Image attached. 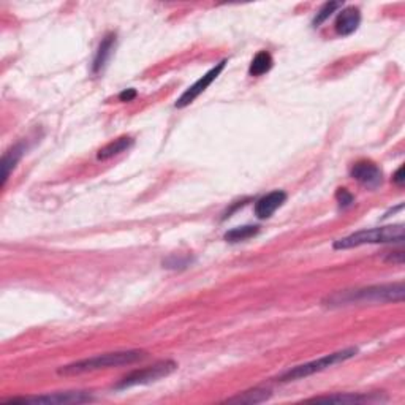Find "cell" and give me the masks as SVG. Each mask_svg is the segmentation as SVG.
<instances>
[{"label": "cell", "mask_w": 405, "mask_h": 405, "mask_svg": "<svg viewBox=\"0 0 405 405\" xmlns=\"http://www.w3.org/2000/svg\"><path fill=\"white\" fill-rule=\"evenodd\" d=\"M405 296L404 282L382 283V285H369L351 290H340L328 294L323 299L326 307H345L358 306V304H385V303H402Z\"/></svg>", "instance_id": "1"}, {"label": "cell", "mask_w": 405, "mask_h": 405, "mask_svg": "<svg viewBox=\"0 0 405 405\" xmlns=\"http://www.w3.org/2000/svg\"><path fill=\"white\" fill-rule=\"evenodd\" d=\"M146 356L144 350H122V351H113V353H103L86 360L75 361L72 364L62 366L59 369L61 375H81V373L100 371V369H109V367H119V366H129L136 361H141Z\"/></svg>", "instance_id": "2"}, {"label": "cell", "mask_w": 405, "mask_h": 405, "mask_svg": "<svg viewBox=\"0 0 405 405\" xmlns=\"http://www.w3.org/2000/svg\"><path fill=\"white\" fill-rule=\"evenodd\" d=\"M404 241V225H388L382 228L361 230L351 233L345 238H340L334 243L336 250L353 249V247L366 244H388V243H402Z\"/></svg>", "instance_id": "3"}, {"label": "cell", "mask_w": 405, "mask_h": 405, "mask_svg": "<svg viewBox=\"0 0 405 405\" xmlns=\"http://www.w3.org/2000/svg\"><path fill=\"white\" fill-rule=\"evenodd\" d=\"M356 353H358V349H355V347H350V349L334 351V353L325 355V356L318 358V360H315V361H310V362H306V364H301V366L293 367V369H288L287 372H283L282 375L277 378V380L278 382L301 380V378H306L309 375H314V373L323 372L331 366L339 364V362H344L347 360H350V358H353Z\"/></svg>", "instance_id": "4"}, {"label": "cell", "mask_w": 405, "mask_h": 405, "mask_svg": "<svg viewBox=\"0 0 405 405\" xmlns=\"http://www.w3.org/2000/svg\"><path fill=\"white\" fill-rule=\"evenodd\" d=\"M176 369H177V364L175 361H170V360L159 361L149 367H144V369L130 372L129 375H125L114 388L127 389V388L138 386V385H149V383L159 382L162 380V378L171 375Z\"/></svg>", "instance_id": "5"}, {"label": "cell", "mask_w": 405, "mask_h": 405, "mask_svg": "<svg viewBox=\"0 0 405 405\" xmlns=\"http://www.w3.org/2000/svg\"><path fill=\"white\" fill-rule=\"evenodd\" d=\"M94 397L91 393L86 391H62L43 394V396L34 397H14L8 399L3 404H45V405H67V404H86L92 402Z\"/></svg>", "instance_id": "6"}, {"label": "cell", "mask_w": 405, "mask_h": 405, "mask_svg": "<svg viewBox=\"0 0 405 405\" xmlns=\"http://www.w3.org/2000/svg\"><path fill=\"white\" fill-rule=\"evenodd\" d=\"M225 65H227V59H223L222 62H219L217 65L215 67H212L211 70H209L206 75L204 76H201L199 78V80L197 81V83H193L190 87L187 89L186 92L182 94L181 97L177 98V102H176V105L175 107L176 108H186V107H188V105L190 103H193L195 100H197L199 96H201V94L206 91V89L211 86V84L217 80V76L220 75V73H222V70L225 68Z\"/></svg>", "instance_id": "7"}, {"label": "cell", "mask_w": 405, "mask_h": 405, "mask_svg": "<svg viewBox=\"0 0 405 405\" xmlns=\"http://www.w3.org/2000/svg\"><path fill=\"white\" fill-rule=\"evenodd\" d=\"M351 177L367 188H377L382 186L383 173L380 166L371 160H360L351 166Z\"/></svg>", "instance_id": "8"}, {"label": "cell", "mask_w": 405, "mask_h": 405, "mask_svg": "<svg viewBox=\"0 0 405 405\" xmlns=\"http://www.w3.org/2000/svg\"><path fill=\"white\" fill-rule=\"evenodd\" d=\"M116 43H118V35H116L114 32H109L103 36L102 43H100L98 50L96 52V57H94V62H92L94 75H100V73L107 68V65L109 64V61H111V57L114 54Z\"/></svg>", "instance_id": "9"}, {"label": "cell", "mask_w": 405, "mask_h": 405, "mask_svg": "<svg viewBox=\"0 0 405 405\" xmlns=\"http://www.w3.org/2000/svg\"><path fill=\"white\" fill-rule=\"evenodd\" d=\"M285 201H287V193L283 190H274L267 193L255 203V215L261 220L270 219L278 208L283 206V203Z\"/></svg>", "instance_id": "10"}, {"label": "cell", "mask_w": 405, "mask_h": 405, "mask_svg": "<svg viewBox=\"0 0 405 405\" xmlns=\"http://www.w3.org/2000/svg\"><path fill=\"white\" fill-rule=\"evenodd\" d=\"M310 402H331V404H369V402H383L386 397H380V394H333V396H320L309 399Z\"/></svg>", "instance_id": "11"}, {"label": "cell", "mask_w": 405, "mask_h": 405, "mask_svg": "<svg viewBox=\"0 0 405 405\" xmlns=\"http://www.w3.org/2000/svg\"><path fill=\"white\" fill-rule=\"evenodd\" d=\"M361 24V12L356 7H347L339 13L336 19V32L342 36H349L355 34Z\"/></svg>", "instance_id": "12"}, {"label": "cell", "mask_w": 405, "mask_h": 405, "mask_svg": "<svg viewBox=\"0 0 405 405\" xmlns=\"http://www.w3.org/2000/svg\"><path fill=\"white\" fill-rule=\"evenodd\" d=\"M25 151H28V146H25L24 141H21V143L10 147V149L3 154L2 163H0V168H2V187H5L10 175L14 171V168H17L19 160L23 159Z\"/></svg>", "instance_id": "13"}, {"label": "cell", "mask_w": 405, "mask_h": 405, "mask_svg": "<svg viewBox=\"0 0 405 405\" xmlns=\"http://www.w3.org/2000/svg\"><path fill=\"white\" fill-rule=\"evenodd\" d=\"M133 138H130V136H120V138L111 141V143H108L107 146H103L102 149L97 152V159L98 160H109L113 159V157L122 154V152H127L131 146H133Z\"/></svg>", "instance_id": "14"}, {"label": "cell", "mask_w": 405, "mask_h": 405, "mask_svg": "<svg viewBox=\"0 0 405 405\" xmlns=\"http://www.w3.org/2000/svg\"><path fill=\"white\" fill-rule=\"evenodd\" d=\"M271 397V391L266 388H254L249 391L239 393L238 396L228 397L227 402L231 404H261Z\"/></svg>", "instance_id": "15"}, {"label": "cell", "mask_w": 405, "mask_h": 405, "mask_svg": "<svg viewBox=\"0 0 405 405\" xmlns=\"http://www.w3.org/2000/svg\"><path fill=\"white\" fill-rule=\"evenodd\" d=\"M272 64H274V61H272V56L270 54V52L260 51L259 54L254 57V61H252V64L249 67V73L252 76H261L271 70Z\"/></svg>", "instance_id": "16"}, {"label": "cell", "mask_w": 405, "mask_h": 405, "mask_svg": "<svg viewBox=\"0 0 405 405\" xmlns=\"http://www.w3.org/2000/svg\"><path fill=\"white\" fill-rule=\"evenodd\" d=\"M259 231L260 227H256V225H244V227L233 228L228 233H225V241H228V243H241V241L254 238Z\"/></svg>", "instance_id": "17"}, {"label": "cell", "mask_w": 405, "mask_h": 405, "mask_svg": "<svg viewBox=\"0 0 405 405\" xmlns=\"http://www.w3.org/2000/svg\"><path fill=\"white\" fill-rule=\"evenodd\" d=\"M193 263V259L190 255H170L168 259L163 260V267H166V270H173V271H181V270H186Z\"/></svg>", "instance_id": "18"}, {"label": "cell", "mask_w": 405, "mask_h": 405, "mask_svg": "<svg viewBox=\"0 0 405 405\" xmlns=\"http://www.w3.org/2000/svg\"><path fill=\"white\" fill-rule=\"evenodd\" d=\"M340 7H342V2H328V3H325L323 7L318 10L317 17H315V19H314L315 28H320V25H322L326 19H329L331 14H333L336 10L340 8Z\"/></svg>", "instance_id": "19"}, {"label": "cell", "mask_w": 405, "mask_h": 405, "mask_svg": "<svg viewBox=\"0 0 405 405\" xmlns=\"http://www.w3.org/2000/svg\"><path fill=\"white\" fill-rule=\"evenodd\" d=\"M336 199H338L339 206L342 209L350 208L351 204L355 203V197L347 190V188H338V192H336Z\"/></svg>", "instance_id": "20"}, {"label": "cell", "mask_w": 405, "mask_h": 405, "mask_svg": "<svg viewBox=\"0 0 405 405\" xmlns=\"http://www.w3.org/2000/svg\"><path fill=\"white\" fill-rule=\"evenodd\" d=\"M388 263H396V265H402L404 263V250H397V252H391L386 256Z\"/></svg>", "instance_id": "21"}, {"label": "cell", "mask_w": 405, "mask_h": 405, "mask_svg": "<svg viewBox=\"0 0 405 405\" xmlns=\"http://www.w3.org/2000/svg\"><path fill=\"white\" fill-rule=\"evenodd\" d=\"M136 96H138V92L135 89H125L124 92L119 94V100L120 102H131Z\"/></svg>", "instance_id": "22"}, {"label": "cell", "mask_w": 405, "mask_h": 405, "mask_svg": "<svg viewBox=\"0 0 405 405\" xmlns=\"http://www.w3.org/2000/svg\"><path fill=\"white\" fill-rule=\"evenodd\" d=\"M393 181H394V184H396V186H399V187H402L404 186V181H405V168H404V165L399 168V170L394 173V176H393Z\"/></svg>", "instance_id": "23"}]
</instances>
